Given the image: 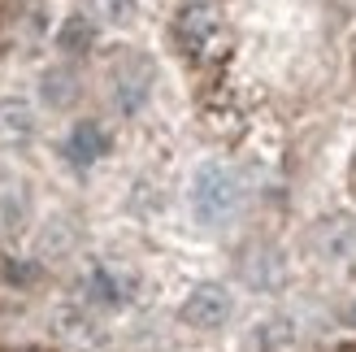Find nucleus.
<instances>
[{"instance_id": "1", "label": "nucleus", "mask_w": 356, "mask_h": 352, "mask_svg": "<svg viewBox=\"0 0 356 352\" xmlns=\"http://www.w3.org/2000/svg\"><path fill=\"white\" fill-rule=\"evenodd\" d=\"M104 83H109V100L118 113H135L144 109V100L152 96V83H156V65L152 57H144L139 48H122L118 57L104 70Z\"/></svg>"}, {"instance_id": "2", "label": "nucleus", "mask_w": 356, "mask_h": 352, "mask_svg": "<svg viewBox=\"0 0 356 352\" xmlns=\"http://www.w3.org/2000/svg\"><path fill=\"white\" fill-rule=\"evenodd\" d=\"M239 200H243V191H239L235 170H226V166H204L200 174H195L191 205H195V214H200V222H226V218L239 209Z\"/></svg>"}, {"instance_id": "3", "label": "nucleus", "mask_w": 356, "mask_h": 352, "mask_svg": "<svg viewBox=\"0 0 356 352\" xmlns=\"http://www.w3.org/2000/svg\"><path fill=\"white\" fill-rule=\"evenodd\" d=\"M218 31H222L218 0H187L174 17V40L183 52H191V57H200V52L218 40Z\"/></svg>"}, {"instance_id": "4", "label": "nucleus", "mask_w": 356, "mask_h": 352, "mask_svg": "<svg viewBox=\"0 0 356 352\" xmlns=\"http://www.w3.org/2000/svg\"><path fill=\"white\" fill-rule=\"evenodd\" d=\"M183 318H187L191 326H200V330H218V326L230 318V296H226V287H218V283H200V287L187 296Z\"/></svg>"}, {"instance_id": "5", "label": "nucleus", "mask_w": 356, "mask_h": 352, "mask_svg": "<svg viewBox=\"0 0 356 352\" xmlns=\"http://www.w3.org/2000/svg\"><path fill=\"white\" fill-rule=\"evenodd\" d=\"M313 248L322 261H352L356 257V218H326L313 231Z\"/></svg>"}, {"instance_id": "6", "label": "nucleus", "mask_w": 356, "mask_h": 352, "mask_svg": "<svg viewBox=\"0 0 356 352\" xmlns=\"http://www.w3.org/2000/svg\"><path fill=\"white\" fill-rule=\"evenodd\" d=\"M104 152H109V135H104L100 122H79V127L70 131V139H65V157L74 166H92Z\"/></svg>"}, {"instance_id": "7", "label": "nucleus", "mask_w": 356, "mask_h": 352, "mask_svg": "<svg viewBox=\"0 0 356 352\" xmlns=\"http://www.w3.org/2000/svg\"><path fill=\"white\" fill-rule=\"evenodd\" d=\"M35 135V113L22 100H0V148H22Z\"/></svg>"}, {"instance_id": "8", "label": "nucleus", "mask_w": 356, "mask_h": 352, "mask_svg": "<svg viewBox=\"0 0 356 352\" xmlns=\"http://www.w3.org/2000/svg\"><path fill=\"white\" fill-rule=\"evenodd\" d=\"M92 44H96V17L92 13H70L57 31V48L70 52V57H79V52H92Z\"/></svg>"}, {"instance_id": "9", "label": "nucleus", "mask_w": 356, "mask_h": 352, "mask_svg": "<svg viewBox=\"0 0 356 352\" xmlns=\"http://www.w3.org/2000/svg\"><path fill=\"white\" fill-rule=\"evenodd\" d=\"M26 214H31V205H26V183L0 179V231H22Z\"/></svg>"}, {"instance_id": "10", "label": "nucleus", "mask_w": 356, "mask_h": 352, "mask_svg": "<svg viewBox=\"0 0 356 352\" xmlns=\"http://www.w3.org/2000/svg\"><path fill=\"white\" fill-rule=\"evenodd\" d=\"M44 96L48 104H57V109H65V104H74L79 100V79H74V70H48L44 74Z\"/></svg>"}, {"instance_id": "11", "label": "nucleus", "mask_w": 356, "mask_h": 352, "mask_svg": "<svg viewBox=\"0 0 356 352\" xmlns=\"http://www.w3.org/2000/svg\"><path fill=\"white\" fill-rule=\"evenodd\" d=\"M135 13H139V0H92V17L96 22H109V26L135 22Z\"/></svg>"}, {"instance_id": "12", "label": "nucleus", "mask_w": 356, "mask_h": 352, "mask_svg": "<svg viewBox=\"0 0 356 352\" xmlns=\"http://www.w3.org/2000/svg\"><path fill=\"white\" fill-rule=\"evenodd\" d=\"M348 187H352V196H356V157H352V170H348Z\"/></svg>"}, {"instance_id": "13", "label": "nucleus", "mask_w": 356, "mask_h": 352, "mask_svg": "<svg viewBox=\"0 0 356 352\" xmlns=\"http://www.w3.org/2000/svg\"><path fill=\"white\" fill-rule=\"evenodd\" d=\"M339 352H356V344H348V348H339Z\"/></svg>"}, {"instance_id": "14", "label": "nucleus", "mask_w": 356, "mask_h": 352, "mask_svg": "<svg viewBox=\"0 0 356 352\" xmlns=\"http://www.w3.org/2000/svg\"><path fill=\"white\" fill-rule=\"evenodd\" d=\"M352 322H356V309H352Z\"/></svg>"}, {"instance_id": "15", "label": "nucleus", "mask_w": 356, "mask_h": 352, "mask_svg": "<svg viewBox=\"0 0 356 352\" xmlns=\"http://www.w3.org/2000/svg\"><path fill=\"white\" fill-rule=\"evenodd\" d=\"M352 61H356V48H352Z\"/></svg>"}]
</instances>
